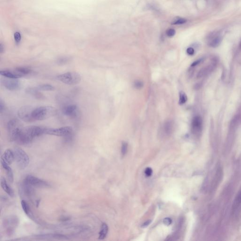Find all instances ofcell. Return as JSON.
Masks as SVG:
<instances>
[{
  "label": "cell",
  "instance_id": "cell-30",
  "mask_svg": "<svg viewBox=\"0 0 241 241\" xmlns=\"http://www.w3.org/2000/svg\"><path fill=\"white\" fill-rule=\"evenodd\" d=\"M187 20L184 19H179L173 23L174 25H180L186 22Z\"/></svg>",
  "mask_w": 241,
  "mask_h": 241
},
{
  "label": "cell",
  "instance_id": "cell-4",
  "mask_svg": "<svg viewBox=\"0 0 241 241\" xmlns=\"http://www.w3.org/2000/svg\"><path fill=\"white\" fill-rule=\"evenodd\" d=\"M59 81L64 84L70 85H74L79 84L81 81V75L75 72H68L59 74L56 77Z\"/></svg>",
  "mask_w": 241,
  "mask_h": 241
},
{
  "label": "cell",
  "instance_id": "cell-1",
  "mask_svg": "<svg viewBox=\"0 0 241 241\" xmlns=\"http://www.w3.org/2000/svg\"><path fill=\"white\" fill-rule=\"evenodd\" d=\"M45 129L44 127L37 126L23 128L16 142L21 145L28 144L35 138L45 134Z\"/></svg>",
  "mask_w": 241,
  "mask_h": 241
},
{
  "label": "cell",
  "instance_id": "cell-11",
  "mask_svg": "<svg viewBox=\"0 0 241 241\" xmlns=\"http://www.w3.org/2000/svg\"><path fill=\"white\" fill-rule=\"evenodd\" d=\"M62 111L64 114L66 116L75 118L77 117L78 109L77 105H69L64 107Z\"/></svg>",
  "mask_w": 241,
  "mask_h": 241
},
{
  "label": "cell",
  "instance_id": "cell-26",
  "mask_svg": "<svg viewBox=\"0 0 241 241\" xmlns=\"http://www.w3.org/2000/svg\"><path fill=\"white\" fill-rule=\"evenodd\" d=\"M179 105H183L184 104L186 103V102L187 101V96L184 92H179Z\"/></svg>",
  "mask_w": 241,
  "mask_h": 241
},
{
  "label": "cell",
  "instance_id": "cell-39",
  "mask_svg": "<svg viewBox=\"0 0 241 241\" xmlns=\"http://www.w3.org/2000/svg\"><path fill=\"white\" fill-rule=\"evenodd\" d=\"M4 51V47L2 46V45L1 44V45H0V52L1 53H2Z\"/></svg>",
  "mask_w": 241,
  "mask_h": 241
},
{
  "label": "cell",
  "instance_id": "cell-23",
  "mask_svg": "<svg viewBox=\"0 0 241 241\" xmlns=\"http://www.w3.org/2000/svg\"><path fill=\"white\" fill-rule=\"evenodd\" d=\"M38 90L44 91H52L55 89L54 86L49 84L40 85L36 87Z\"/></svg>",
  "mask_w": 241,
  "mask_h": 241
},
{
  "label": "cell",
  "instance_id": "cell-31",
  "mask_svg": "<svg viewBox=\"0 0 241 241\" xmlns=\"http://www.w3.org/2000/svg\"><path fill=\"white\" fill-rule=\"evenodd\" d=\"M152 173H153V171H152V169L150 167H147L145 169V173L147 176H151L152 175Z\"/></svg>",
  "mask_w": 241,
  "mask_h": 241
},
{
  "label": "cell",
  "instance_id": "cell-20",
  "mask_svg": "<svg viewBox=\"0 0 241 241\" xmlns=\"http://www.w3.org/2000/svg\"><path fill=\"white\" fill-rule=\"evenodd\" d=\"M14 69L16 71V73L19 74L20 77H25V75L29 74L31 73L32 70L27 67H17L14 68Z\"/></svg>",
  "mask_w": 241,
  "mask_h": 241
},
{
  "label": "cell",
  "instance_id": "cell-3",
  "mask_svg": "<svg viewBox=\"0 0 241 241\" xmlns=\"http://www.w3.org/2000/svg\"><path fill=\"white\" fill-rule=\"evenodd\" d=\"M15 160L19 168L24 169L29 164L30 159L28 154L22 148L16 147L14 149Z\"/></svg>",
  "mask_w": 241,
  "mask_h": 241
},
{
  "label": "cell",
  "instance_id": "cell-2",
  "mask_svg": "<svg viewBox=\"0 0 241 241\" xmlns=\"http://www.w3.org/2000/svg\"><path fill=\"white\" fill-rule=\"evenodd\" d=\"M58 110L51 106H42L34 108L32 116L34 121H42L56 115Z\"/></svg>",
  "mask_w": 241,
  "mask_h": 241
},
{
  "label": "cell",
  "instance_id": "cell-18",
  "mask_svg": "<svg viewBox=\"0 0 241 241\" xmlns=\"http://www.w3.org/2000/svg\"><path fill=\"white\" fill-rule=\"evenodd\" d=\"M0 74L5 77L10 78L13 79H18L19 77L15 70H6L0 71Z\"/></svg>",
  "mask_w": 241,
  "mask_h": 241
},
{
  "label": "cell",
  "instance_id": "cell-8",
  "mask_svg": "<svg viewBox=\"0 0 241 241\" xmlns=\"http://www.w3.org/2000/svg\"><path fill=\"white\" fill-rule=\"evenodd\" d=\"M24 181L33 187L46 188L51 187L47 181L32 175L27 176L24 179Z\"/></svg>",
  "mask_w": 241,
  "mask_h": 241
},
{
  "label": "cell",
  "instance_id": "cell-38",
  "mask_svg": "<svg viewBox=\"0 0 241 241\" xmlns=\"http://www.w3.org/2000/svg\"><path fill=\"white\" fill-rule=\"evenodd\" d=\"M70 218H68V217H64L63 218H61L60 219V220L61 221H62V222H66V221H68V220H69Z\"/></svg>",
  "mask_w": 241,
  "mask_h": 241
},
{
  "label": "cell",
  "instance_id": "cell-42",
  "mask_svg": "<svg viewBox=\"0 0 241 241\" xmlns=\"http://www.w3.org/2000/svg\"><path fill=\"white\" fill-rule=\"evenodd\" d=\"M240 200H241V197H240Z\"/></svg>",
  "mask_w": 241,
  "mask_h": 241
},
{
  "label": "cell",
  "instance_id": "cell-14",
  "mask_svg": "<svg viewBox=\"0 0 241 241\" xmlns=\"http://www.w3.org/2000/svg\"><path fill=\"white\" fill-rule=\"evenodd\" d=\"M174 124L172 120H167L164 122L162 126V133L164 134V135L168 136L170 135L173 131Z\"/></svg>",
  "mask_w": 241,
  "mask_h": 241
},
{
  "label": "cell",
  "instance_id": "cell-29",
  "mask_svg": "<svg viewBox=\"0 0 241 241\" xmlns=\"http://www.w3.org/2000/svg\"><path fill=\"white\" fill-rule=\"evenodd\" d=\"M21 38V35H20L19 33H18V32L15 33V34H14V39H15V41L16 44H18L20 42Z\"/></svg>",
  "mask_w": 241,
  "mask_h": 241
},
{
  "label": "cell",
  "instance_id": "cell-12",
  "mask_svg": "<svg viewBox=\"0 0 241 241\" xmlns=\"http://www.w3.org/2000/svg\"><path fill=\"white\" fill-rule=\"evenodd\" d=\"M21 127V124L18 120L14 119L10 120L7 124V129L9 136Z\"/></svg>",
  "mask_w": 241,
  "mask_h": 241
},
{
  "label": "cell",
  "instance_id": "cell-41",
  "mask_svg": "<svg viewBox=\"0 0 241 241\" xmlns=\"http://www.w3.org/2000/svg\"><path fill=\"white\" fill-rule=\"evenodd\" d=\"M240 48H241V42H240Z\"/></svg>",
  "mask_w": 241,
  "mask_h": 241
},
{
  "label": "cell",
  "instance_id": "cell-33",
  "mask_svg": "<svg viewBox=\"0 0 241 241\" xmlns=\"http://www.w3.org/2000/svg\"><path fill=\"white\" fill-rule=\"evenodd\" d=\"M187 53L188 55H193L195 54V49L192 47H189L187 49Z\"/></svg>",
  "mask_w": 241,
  "mask_h": 241
},
{
  "label": "cell",
  "instance_id": "cell-13",
  "mask_svg": "<svg viewBox=\"0 0 241 241\" xmlns=\"http://www.w3.org/2000/svg\"><path fill=\"white\" fill-rule=\"evenodd\" d=\"M1 160L9 165L11 164L15 160L14 151L10 149H7L1 156Z\"/></svg>",
  "mask_w": 241,
  "mask_h": 241
},
{
  "label": "cell",
  "instance_id": "cell-16",
  "mask_svg": "<svg viewBox=\"0 0 241 241\" xmlns=\"http://www.w3.org/2000/svg\"><path fill=\"white\" fill-rule=\"evenodd\" d=\"M21 206L24 212H25V214L27 216L31 219L33 221H34L35 222H37L36 219H35L34 217L33 212L31 210L30 208L29 205H28L26 202L25 201V200H22L21 202Z\"/></svg>",
  "mask_w": 241,
  "mask_h": 241
},
{
  "label": "cell",
  "instance_id": "cell-35",
  "mask_svg": "<svg viewBox=\"0 0 241 241\" xmlns=\"http://www.w3.org/2000/svg\"><path fill=\"white\" fill-rule=\"evenodd\" d=\"M4 102L2 101V99H1V101H0V112L1 113H2L3 111H4Z\"/></svg>",
  "mask_w": 241,
  "mask_h": 241
},
{
  "label": "cell",
  "instance_id": "cell-37",
  "mask_svg": "<svg viewBox=\"0 0 241 241\" xmlns=\"http://www.w3.org/2000/svg\"><path fill=\"white\" fill-rule=\"evenodd\" d=\"M151 223V220H147V221H146V222H145L142 225L141 227H143V228H144V227H147V226L149 225Z\"/></svg>",
  "mask_w": 241,
  "mask_h": 241
},
{
  "label": "cell",
  "instance_id": "cell-15",
  "mask_svg": "<svg viewBox=\"0 0 241 241\" xmlns=\"http://www.w3.org/2000/svg\"><path fill=\"white\" fill-rule=\"evenodd\" d=\"M1 166L6 172V175H7L9 181V182L12 183L14 181V175H13L12 169L9 166V165L6 164V162L3 161L2 160H1Z\"/></svg>",
  "mask_w": 241,
  "mask_h": 241
},
{
  "label": "cell",
  "instance_id": "cell-19",
  "mask_svg": "<svg viewBox=\"0 0 241 241\" xmlns=\"http://www.w3.org/2000/svg\"><path fill=\"white\" fill-rule=\"evenodd\" d=\"M33 187L31 186L29 184L26 183L23 181L22 185V188L23 193L27 197H31L34 194V190L33 189Z\"/></svg>",
  "mask_w": 241,
  "mask_h": 241
},
{
  "label": "cell",
  "instance_id": "cell-25",
  "mask_svg": "<svg viewBox=\"0 0 241 241\" xmlns=\"http://www.w3.org/2000/svg\"><path fill=\"white\" fill-rule=\"evenodd\" d=\"M211 70V67H209L202 68L198 73L197 77V78H200L205 77V76L208 74V73Z\"/></svg>",
  "mask_w": 241,
  "mask_h": 241
},
{
  "label": "cell",
  "instance_id": "cell-40",
  "mask_svg": "<svg viewBox=\"0 0 241 241\" xmlns=\"http://www.w3.org/2000/svg\"><path fill=\"white\" fill-rule=\"evenodd\" d=\"M40 200H38L37 201L36 204V207H38V206H39V204H40Z\"/></svg>",
  "mask_w": 241,
  "mask_h": 241
},
{
  "label": "cell",
  "instance_id": "cell-27",
  "mask_svg": "<svg viewBox=\"0 0 241 241\" xmlns=\"http://www.w3.org/2000/svg\"><path fill=\"white\" fill-rule=\"evenodd\" d=\"M143 85V82L141 81L137 80L134 82V86L137 89H140L142 88Z\"/></svg>",
  "mask_w": 241,
  "mask_h": 241
},
{
  "label": "cell",
  "instance_id": "cell-6",
  "mask_svg": "<svg viewBox=\"0 0 241 241\" xmlns=\"http://www.w3.org/2000/svg\"><path fill=\"white\" fill-rule=\"evenodd\" d=\"M34 109V108L31 106H23L18 110V117L25 122H31L35 121L32 116V113Z\"/></svg>",
  "mask_w": 241,
  "mask_h": 241
},
{
  "label": "cell",
  "instance_id": "cell-5",
  "mask_svg": "<svg viewBox=\"0 0 241 241\" xmlns=\"http://www.w3.org/2000/svg\"><path fill=\"white\" fill-rule=\"evenodd\" d=\"M73 129L69 126L62 127L59 128H46L45 134L63 137L66 139H70L73 134Z\"/></svg>",
  "mask_w": 241,
  "mask_h": 241
},
{
  "label": "cell",
  "instance_id": "cell-9",
  "mask_svg": "<svg viewBox=\"0 0 241 241\" xmlns=\"http://www.w3.org/2000/svg\"><path fill=\"white\" fill-rule=\"evenodd\" d=\"M1 83L4 87L9 91H18L20 88V82L17 79L5 77L1 80Z\"/></svg>",
  "mask_w": 241,
  "mask_h": 241
},
{
  "label": "cell",
  "instance_id": "cell-7",
  "mask_svg": "<svg viewBox=\"0 0 241 241\" xmlns=\"http://www.w3.org/2000/svg\"><path fill=\"white\" fill-rule=\"evenodd\" d=\"M19 219L15 216L8 217L4 220V227L6 228V233L9 235H11L18 226Z\"/></svg>",
  "mask_w": 241,
  "mask_h": 241
},
{
  "label": "cell",
  "instance_id": "cell-36",
  "mask_svg": "<svg viewBox=\"0 0 241 241\" xmlns=\"http://www.w3.org/2000/svg\"><path fill=\"white\" fill-rule=\"evenodd\" d=\"M202 60V59H198V60H197V61H195L192 64V65H191V67H195V66H197L198 64L201 63V62Z\"/></svg>",
  "mask_w": 241,
  "mask_h": 241
},
{
  "label": "cell",
  "instance_id": "cell-22",
  "mask_svg": "<svg viewBox=\"0 0 241 241\" xmlns=\"http://www.w3.org/2000/svg\"><path fill=\"white\" fill-rule=\"evenodd\" d=\"M108 227L106 223L103 224L101 226V230L99 233V239L100 240H103L107 237L108 233Z\"/></svg>",
  "mask_w": 241,
  "mask_h": 241
},
{
  "label": "cell",
  "instance_id": "cell-17",
  "mask_svg": "<svg viewBox=\"0 0 241 241\" xmlns=\"http://www.w3.org/2000/svg\"><path fill=\"white\" fill-rule=\"evenodd\" d=\"M1 186L2 190H4L9 196L11 197H14V191L9 186L6 179L3 177H1Z\"/></svg>",
  "mask_w": 241,
  "mask_h": 241
},
{
  "label": "cell",
  "instance_id": "cell-21",
  "mask_svg": "<svg viewBox=\"0 0 241 241\" xmlns=\"http://www.w3.org/2000/svg\"><path fill=\"white\" fill-rule=\"evenodd\" d=\"M222 41V37L220 36H215L212 38L209 44L211 47L216 48L219 46Z\"/></svg>",
  "mask_w": 241,
  "mask_h": 241
},
{
  "label": "cell",
  "instance_id": "cell-10",
  "mask_svg": "<svg viewBox=\"0 0 241 241\" xmlns=\"http://www.w3.org/2000/svg\"><path fill=\"white\" fill-rule=\"evenodd\" d=\"M192 131L194 134H199L201 132L202 127V120L199 116H195L192 120Z\"/></svg>",
  "mask_w": 241,
  "mask_h": 241
},
{
  "label": "cell",
  "instance_id": "cell-24",
  "mask_svg": "<svg viewBox=\"0 0 241 241\" xmlns=\"http://www.w3.org/2000/svg\"><path fill=\"white\" fill-rule=\"evenodd\" d=\"M38 91L39 90L36 88H30L27 89L26 92L27 93L32 95L33 96L36 97L37 98H39L41 97V95L39 93Z\"/></svg>",
  "mask_w": 241,
  "mask_h": 241
},
{
  "label": "cell",
  "instance_id": "cell-34",
  "mask_svg": "<svg viewBox=\"0 0 241 241\" xmlns=\"http://www.w3.org/2000/svg\"><path fill=\"white\" fill-rule=\"evenodd\" d=\"M164 223L167 226H169L172 223V220L169 218H165L164 219Z\"/></svg>",
  "mask_w": 241,
  "mask_h": 241
},
{
  "label": "cell",
  "instance_id": "cell-28",
  "mask_svg": "<svg viewBox=\"0 0 241 241\" xmlns=\"http://www.w3.org/2000/svg\"><path fill=\"white\" fill-rule=\"evenodd\" d=\"M127 148H128V144L127 143L124 142L122 143V146L121 151L122 155H124L126 154Z\"/></svg>",
  "mask_w": 241,
  "mask_h": 241
},
{
  "label": "cell",
  "instance_id": "cell-32",
  "mask_svg": "<svg viewBox=\"0 0 241 241\" xmlns=\"http://www.w3.org/2000/svg\"><path fill=\"white\" fill-rule=\"evenodd\" d=\"M166 34L169 37H172L175 34V31L173 29H169L166 32Z\"/></svg>",
  "mask_w": 241,
  "mask_h": 241
}]
</instances>
